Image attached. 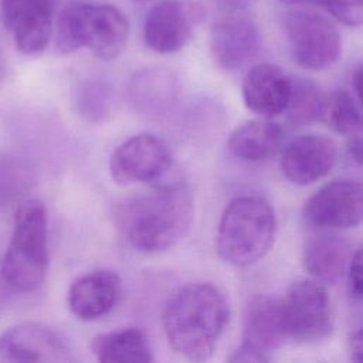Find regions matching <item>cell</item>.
<instances>
[{
    "mask_svg": "<svg viewBox=\"0 0 363 363\" xmlns=\"http://www.w3.org/2000/svg\"><path fill=\"white\" fill-rule=\"evenodd\" d=\"M282 26L292 58L299 67L320 71L339 60L342 40L329 18L312 10L291 9L282 16Z\"/></svg>",
    "mask_w": 363,
    "mask_h": 363,
    "instance_id": "cell-6",
    "label": "cell"
},
{
    "mask_svg": "<svg viewBox=\"0 0 363 363\" xmlns=\"http://www.w3.org/2000/svg\"><path fill=\"white\" fill-rule=\"evenodd\" d=\"M228 318L230 306L224 294L213 284L193 282L167 302L163 330L177 354L204 362L211 357Z\"/></svg>",
    "mask_w": 363,
    "mask_h": 363,
    "instance_id": "cell-2",
    "label": "cell"
},
{
    "mask_svg": "<svg viewBox=\"0 0 363 363\" xmlns=\"http://www.w3.org/2000/svg\"><path fill=\"white\" fill-rule=\"evenodd\" d=\"M1 14L6 28L23 54H38L47 48L52 31L48 0H1Z\"/></svg>",
    "mask_w": 363,
    "mask_h": 363,
    "instance_id": "cell-13",
    "label": "cell"
},
{
    "mask_svg": "<svg viewBox=\"0 0 363 363\" xmlns=\"http://www.w3.org/2000/svg\"><path fill=\"white\" fill-rule=\"evenodd\" d=\"M281 302L289 339L312 343L323 340L332 333L333 311L322 282L316 279L295 281Z\"/></svg>",
    "mask_w": 363,
    "mask_h": 363,
    "instance_id": "cell-7",
    "label": "cell"
},
{
    "mask_svg": "<svg viewBox=\"0 0 363 363\" xmlns=\"http://www.w3.org/2000/svg\"><path fill=\"white\" fill-rule=\"evenodd\" d=\"M346 275L350 295L363 301V247L352 254Z\"/></svg>",
    "mask_w": 363,
    "mask_h": 363,
    "instance_id": "cell-27",
    "label": "cell"
},
{
    "mask_svg": "<svg viewBox=\"0 0 363 363\" xmlns=\"http://www.w3.org/2000/svg\"><path fill=\"white\" fill-rule=\"evenodd\" d=\"M275 230V213L264 197L238 196L221 214L216 237L217 252L231 265H252L268 252Z\"/></svg>",
    "mask_w": 363,
    "mask_h": 363,
    "instance_id": "cell-3",
    "label": "cell"
},
{
    "mask_svg": "<svg viewBox=\"0 0 363 363\" xmlns=\"http://www.w3.org/2000/svg\"><path fill=\"white\" fill-rule=\"evenodd\" d=\"M204 7L193 0H163L146 14L143 38L159 54L180 51L204 20Z\"/></svg>",
    "mask_w": 363,
    "mask_h": 363,
    "instance_id": "cell-10",
    "label": "cell"
},
{
    "mask_svg": "<svg viewBox=\"0 0 363 363\" xmlns=\"http://www.w3.org/2000/svg\"><path fill=\"white\" fill-rule=\"evenodd\" d=\"M285 132L279 123L264 119H252L237 126L228 138V150L238 159L261 162L274 156L284 143Z\"/></svg>",
    "mask_w": 363,
    "mask_h": 363,
    "instance_id": "cell-20",
    "label": "cell"
},
{
    "mask_svg": "<svg viewBox=\"0 0 363 363\" xmlns=\"http://www.w3.org/2000/svg\"><path fill=\"white\" fill-rule=\"evenodd\" d=\"M194 217L193 193L184 182H162L129 197L115 210L123 241L140 252L166 251L189 233Z\"/></svg>",
    "mask_w": 363,
    "mask_h": 363,
    "instance_id": "cell-1",
    "label": "cell"
},
{
    "mask_svg": "<svg viewBox=\"0 0 363 363\" xmlns=\"http://www.w3.org/2000/svg\"><path fill=\"white\" fill-rule=\"evenodd\" d=\"M346 155L353 163L363 164V133L349 138L346 145Z\"/></svg>",
    "mask_w": 363,
    "mask_h": 363,
    "instance_id": "cell-29",
    "label": "cell"
},
{
    "mask_svg": "<svg viewBox=\"0 0 363 363\" xmlns=\"http://www.w3.org/2000/svg\"><path fill=\"white\" fill-rule=\"evenodd\" d=\"M48 269V220L44 206L31 200L21 204L14 217L10 242L0 275L13 289L30 292L38 288Z\"/></svg>",
    "mask_w": 363,
    "mask_h": 363,
    "instance_id": "cell-5",
    "label": "cell"
},
{
    "mask_svg": "<svg viewBox=\"0 0 363 363\" xmlns=\"http://www.w3.org/2000/svg\"><path fill=\"white\" fill-rule=\"evenodd\" d=\"M347 349L352 360L363 362V328L349 336Z\"/></svg>",
    "mask_w": 363,
    "mask_h": 363,
    "instance_id": "cell-30",
    "label": "cell"
},
{
    "mask_svg": "<svg viewBox=\"0 0 363 363\" xmlns=\"http://www.w3.org/2000/svg\"><path fill=\"white\" fill-rule=\"evenodd\" d=\"M305 221L319 230H347L363 223V183L335 179L319 187L303 206Z\"/></svg>",
    "mask_w": 363,
    "mask_h": 363,
    "instance_id": "cell-9",
    "label": "cell"
},
{
    "mask_svg": "<svg viewBox=\"0 0 363 363\" xmlns=\"http://www.w3.org/2000/svg\"><path fill=\"white\" fill-rule=\"evenodd\" d=\"M326 95L306 78H292V89L285 109L294 125H308L322 121Z\"/></svg>",
    "mask_w": 363,
    "mask_h": 363,
    "instance_id": "cell-23",
    "label": "cell"
},
{
    "mask_svg": "<svg viewBox=\"0 0 363 363\" xmlns=\"http://www.w3.org/2000/svg\"><path fill=\"white\" fill-rule=\"evenodd\" d=\"M230 362H235V363H262V362H268L267 353L241 343L240 347L237 350L233 352V354L228 357Z\"/></svg>",
    "mask_w": 363,
    "mask_h": 363,
    "instance_id": "cell-28",
    "label": "cell"
},
{
    "mask_svg": "<svg viewBox=\"0 0 363 363\" xmlns=\"http://www.w3.org/2000/svg\"><path fill=\"white\" fill-rule=\"evenodd\" d=\"M72 362L65 342L50 328L24 322L0 333V363Z\"/></svg>",
    "mask_w": 363,
    "mask_h": 363,
    "instance_id": "cell-11",
    "label": "cell"
},
{
    "mask_svg": "<svg viewBox=\"0 0 363 363\" xmlns=\"http://www.w3.org/2000/svg\"><path fill=\"white\" fill-rule=\"evenodd\" d=\"M129 23L111 4L69 3L57 21L55 45L61 54L88 48L101 60L116 58L126 47Z\"/></svg>",
    "mask_w": 363,
    "mask_h": 363,
    "instance_id": "cell-4",
    "label": "cell"
},
{
    "mask_svg": "<svg viewBox=\"0 0 363 363\" xmlns=\"http://www.w3.org/2000/svg\"><path fill=\"white\" fill-rule=\"evenodd\" d=\"M292 89V78L278 65L261 62L254 65L242 81L245 106L262 118L285 112Z\"/></svg>",
    "mask_w": 363,
    "mask_h": 363,
    "instance_id": "cell-15",
    "label": "cell"
},
{
    "mask_svg": "<svg viewBox=\"0 0 363 363\" xmlns=\"http://www.w3.org/2000/svg\"><path fill=\"white\" fill-rule=\"evenodd\" d=\"M346 89L326 95L322 121L339 135L352 138L363 133V111Z\"/></svg>",
    "mask_w": 363,
    "mask_h": 363,
    "instance_id": "cell-22",
    "label": "cell"
},
{
    "mask_svg": "<svg viewBox=\"0 0 363 363\" xmlns=\"http://www.w3.org/2000/svg\"><path fill=\"white\" fill-rule=\"evenodd\" d=\"M177 78L166 68H143L129 82V99L145 115L164 113L176 101Z\"/></svg>",
    "mask_w": 363,
    "mask_h": 363,
    "instance_id": "cell-19",
    "label": "cell"
},
{
    "mask_svg": "<svg viewBox=\"0 0 363 363\" xmlns=\"http://www.w3.org/2000/svg\"><path fill=\"white\" fill-rule=\"evenodd\" d=\"M33 183V170L18 157L0 156V197H18Z\"/></svg>",
    "mask_w": 363,
    "mask_h": 363,
    "instance_id": "cell-25",
    "label": "cell"
},
{
    "mask_svg": "<svg viewBox=\"0 0 363 363\" xmlns=\"http://www.w3.org/2000/svg\"><path fill=\"white\" fill-rule=\"evenodd\" d=\"M326 10L345 26H363V0H328Z\"/></svg>",
    "mask_w": 363,
    "mask_h": 363,
    "instance_id": "cell-26",
    "label": "cell"
},
{
    "mask_svg": "<svg viewBox=\"0 0 363 363\" xmlns=\"http://www.w3.org/2000/svg\"><path fill=\"white\" fill-rule=\"evenodd\" d=\"M288 339L281 299L254 295L244 309L242 343L264 353L278 349Z\"/></svg>",
    "mask_w": 363,
    "mask_h": 363,
    "instance_id": "cell-17",
    "label": "cell"
},
{
    "mask_svg": "<svg viewBox=\"0 0 363 363\" xmlns=\"http://www.w3.org/2000/svg\"><path fill=\"white\" fill-rule=\"evenodd\" d=\"M173 164L170 147L152 133H139L122 142L111 155L109 173L118 184L162 183Z\"/></svg>",
    "mask_w": 363,
    "mask_h": 363,
    "instance_id": "cell-8",
    "label": "cell"
},
{
    "mask_svg": "<svg viewBox=\"0 0 363 363\" xmlns=\"http://www.w3.org/2000/svg\"><path fill=\"white\" fill-rule=\"evenodd\" d=\"M121 278L111 269H98L75 279L68 291L71 313L85 322L109 313L118 302Z\"/></svg>",
    "mask_w": 363,
    "mask_h": 363,
    "instance_id": "cell-16",
    "label": "cell"
},
{
    "mask_svg": "<svg viewBox=\"0 0 363 363\" xmlns=\"http://www.w3.org/2000/svg\"><path fill=\"white\" fill-rule=\"evenodd\" d=\"M91 353L101 363H150L153 353L147 336L138 328L99 333L91 340Z\"/></svg>",
    "mask_w": 363,
    "mask_h": 363,
    "instance_id": "cell-21",
    "label": "cell"
},
{
    "mask_svg": "<svg viewBox=\"0 0 363 363\" xmlns=\"http://www.w3.org/2000/svg\"><path fill=\"white\" fill-rule=\"evenodd\" d=\"M3 75V58H1V54H0V78Z\"/></svg>",
    "mask_w": 363,
    "mask_h": 363,
    "instance_id": "cell-33",
    "label": "cell"
},
{
    "mask_svg": "<svg viewBox=\"0 0 363 363\" xmlns=\"http://www.w3.org/2000/svg\"><path fill=\"white\" fill-rule=\"evenodd\" d=\"M75 105L79 115L89 122L105 119L112 108V92L102 81H86L75 91Z\"/></svg>",
    "mask_w": 363,
    "mask_h": 363,
    "instance_id": "cell-24",
    "label": "cell"
},
{
    "mask_svg": "<svg viewBox=\"0 0 363 363\" xmlns=\"http://www.w3.org/2000/svg\"><path fill=\"white\" fill-rule=\"evenodd\" d=\"M352 258L349 242L333 233H319L303 247V265L313 279L336 284L347 272Z\"/></svg>",
    "mask_w": 363,
    "mask_h": 363,
    "instance_id": "cell-18",
    "label": "cell"
},
{
    "mask_svg": "<svg viewBox=\"0 0 363 363\" xmlns=\"http://www.w3.org/2000/svg\"><path fill=\"white\" fill-rule=\"evenodd\" d=\"M353 88L356 91L360 105L363 106V62L359 64L353 72Z\"/></svg>",
    "mask_w": 363,
    "mask_h": 363,
    "instance_id": "cell-31",
    "label": "cell"
},
{
    "mask_svg": "<svg viewBox=\"0 0 363 363\" xmlns=\"http://www.w3.org/2000/svg\"><path fill=\"white\" fill-rule=\"evenodd\" d=\"M337 160L336 143L318 133L301 135L284 149L281 170L295 186H308L323 179Z\"/></svg>",
    "mask_w": 363,
    "mask_h": 363,
    "instance_id": "cell-12",
    "label": "cell"
},
{
    "mask_svg": "<svg viewBox=\"0 0 363 363\" xmlns=\"http://www.w3.org/2000/svg\"><path fill=\"white\" fill-rule=\"evenodd\" d=\"M282 4L289 6H316V7H325L328 0H279Z\"/></svg>",
    "mask_w": 363,
    "mask_h": 363,
    "instance_id": "cell-32",
    "label": "cell"
},
{
    "mask_svg": "<svg viewBox=\"0 0 363 363\" xmlns=\"http://www.w3.org/2000/svg\"><path fill=\"white\" fill-rule=\"evenodd\" d=\"M210 48L220 67L237 69L258 54L261 34L257 26L245 17H223L211 28Z\"/></svg>",
    "mask_w": 363,
    "mask_h": 363,
    "instance_id": "cell-14",
    "label": "cell"
}]
</instances>
